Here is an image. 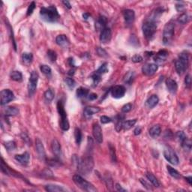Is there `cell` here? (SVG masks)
Segmentation results:
<instances>
[{"instance_id": "obj_1", "label": "cell", "mask_w": 192, "mask_h": 192, "mask_svg": "<svg viewBox=\"0 0 192 192\" xmlns=\"http://www.w3.org/2000/svg\"><path fill=\"white\" fill-rule=\"evenodd\" d=\"M156 12H154L152 13V16L150 17V19H148L147 20H146L143 23L142 26V30L143 33V35L147 40H151L152 37L154 36L155 33L156 32L157 30V19L156 17H158V14H159V11L155 10Z\"/></svg>"}, {"instance_id": "obj_37", "label": "cell", "mask_w": 192, "mask_h": 192, "mask_svg": "<svg viewBox=\"0 0 192 192\" xmlns=\"http://www.w3.org/2000/svg\"><path fill=\"white\" fill-rule=\"evenodd\" d=\"M74 138H75L76 143L77 145H80L82 141V132L80 128H76L74 129Z\"/></svg>"}, {"instance_id": "obj_5", "label": "cell", "mask_w": 192, "mask_h": 192, "mask_svg": "<svg viewBox=\"0 0 192 192\" xmlns=\"http://www.w3.org/2000/svg\"><path fill=\"white\" fill-rule=\"evenodd\" d=\"M57 110H58V113L60 116V128L63 131H68L70 128V125L69 120H68L67 113H66V110H65L64 102H63L62 100H59L57 102Z\"/></svg>"}, {"instance_id": "obj_45", "label": "cell", "mask_w": 192, "mask_h": 192, "mask_svg": "<svg viewBox=\"0 0 192 192\" xmlns=\"http://www.w3.org/2000/svg\"><path fill=\"white\" fill-rule=\"evenodd\" d=\"M35 6H36L35 2H32L31 4L29 5L27 12H26V16H27V17L28 16H30L32 14L33 12H34V10H35Z\"/></svg>"}, {"instance_id": "obj_23", "label": "cell", "mask_w": 192, "mask_h": 192, "mask_svg": "<svg viewBox=\"0 0 192 192\" xmlns=\"http://www.w3.org/2000/svg\"><path fill=\"white\" fill-rule=\"evenodd\" d=\"M158 101H159L158 97L156 95H152L147 99V102H146V107L149 109L153 108L158 104Z\"/></svg>"}, {"instance_id": "obj_7", "label": "cell", "mask_w": 192, "mask_h": 192, "mask_svg": "<svg viewBox=\"0 0 192 192\" xmlns=\"http://www.w3.org/2000/svg\"><path fill=\"white\" fill-rule=\"evenodd\" d=\"M73 181L74 183L77 185V187L82 189L83 191L88 192H96L97 189L94 187V185L92 183L89 182L86 179H84L81 176L74 175L73 177Z\"/></svg>"}, {"instance_id": "obj_57", "label": "cell", "mask_w": 192, "mask_h": 192, "mask_svg": "<svg viewBox=\"0 0 192 192\" xmlns=\"http://www.w3.org/2000/svg\"><path fill=\"white\" fill-rule=\"evenodd\" d=\"M97 98H98V96H97V94H96V93H90L87 96V98L89 101H94V100L97 99Z\"/></svg>"}, {"instance_id": "obj_15", "label": "cell", "mask_w": 192, "mask_h": 192, "mask_svg": "<svg viewBox=\"0 0 192 192\" xmlns=\"http://www.w3.org/2000/svg\"><path fill=\"white\" fill-rule=\"evenodd\" d=\"M111 37H112L111 29L109 27H106L101 32L100 41L101 43H103V44H107V43L110 42V41L111 40Z\"/></svg>"}, {"instance_id": "obj_27", "label": "cell", "mask_w": 192, "mask_h": 192, "mask_svg": "<svg viewBox=\"0 0 192 192\" xmlns=\"http://www.w3.org/2000/svg\"><path fill=\"white\" fill-rule=\"evenodd\" d=\"M45 190L49 192H62L66 191L62 186H59V185H51V184L46 185Z\"/></svg>"}, {"instance_id": "obj_9", "label": "cell", "mask_w": 192, "mask_h": 192, "mask_svg": "<svg viewBox=\"0 0 192 192\" xmlns=\"http://www.w3.org/2000/svg\"><path fill=\"white\" fill-rule=\"evenodd\" d=\"M164 156L165 159L173 165H178L179 160L176 152L170 147H166L164 150Z\"/></svg>"}, {"instance_id": "obj_53", "label": "cell", "mask_w": 192, "mask_h": 192, "mask_svg": "<svg viewBox=\"0 0 192 192\" xmlns=\"http://www.w3.org/2000/svg\"><path fill=\"white\" fill-rule=\"evenodd\" d=\"M131 60H132V62H135V63L140 62L143 61V57L141 56L136 54V55H134L132 58H131Z\"/></svg>"}, {"instance_id": "obj_20", "label": "cell", "mask_w": 192, "mask_h": 192, "mask_svg": "<svg viewBox=\"0 0 192 192\" xmlns=\"http://www.w3.org/2000/svg\"><path fill=\"white\" fill-rule=\"evenodd\" d=\"M168 56V52L165 50H159L156 54L154 56V61L157 63H160L161 64L162 62H164L165 60L167 59Z\"/></svg>"}, {"instance_id": "obj_17", "label": "cell", "mask_w": 192, "mask_h": 192, "mask_svg": "<svg viewBox=\"0 0 192 192\" xmlns=\"http://www.w3.org/2000/svg\"><path fill=\"white\" fill-rule=\"evenodd\" d=\"M165 83H166V86L168 91L171 94H176L177 89H178V85H177V81L172 78H167L165 81Z\"/></svg>"}, {"instance_id": "obj_11", "label": "cell", "mask_w": 192, "mask_h": 192, "mask_svg": "<svg viewBox=\"0 0 192 192\" xmlns=\"http://www.w3.org/2000/svg\"><path fill=\"white\" fill-rule=\"evenodd\" d=\"M124 20H125V25L128 27L132 26L135 19V13L131 9H125L123 12Z\"/></svg>"}, {"instance_id": "obj_25", "label": "cell", "mask_w": 192, "mask_h": 192, "mask_svg": "<svg viewBox=\"0 0 192 192\" xmlns=\"http://www.w3.org/2000/svg\"><path fill=\"white\" fill-rule=\"evenodd\" d=\"M149 133H150V135L151 136L152 138L156 139V138L159 137L160 134H161V126H160L159 125H154V126H152V128H150Z\"/></svg>"}, {"instance_id": "obj_62", "label": "cell", "mask_w": 192, "mask_h": 192, "mask_svg": "<svg viewBox=\"0 0 192 192\" xmlns=\"http://www.w3.org/2000/svg\"><path fill=\"white\" fill-rule=\"evenodd\" d=\"M90 17H91V15H90V14H89V13H87V12H86V13L83 14V18L85 20H88V19Z\"/></svg>"}, {"instance_id": "obj_18", "label": "cell", "mask_w": 192, "mask_h": 192, "mask_svg": "<svg viewBox=\"0 0 192 192\" xmlns=\"http://www.w3.org/2000/svg\"><path fill=\"white\" fill-rule=\"evenodd\" d=\"M51 149L53 153L54 154L56 158L60 159V157L62 155V150H61V145L59 142L56 139L53 140L51 143Z\"/></svg>"}, {"instance_id": "obj_19", "label": "cell", "mask_w": 192, "mask_h": 192, "mask_svg": "<svg viewBox=\"0 0 192 192\" xmlns=\"http://www.w3.org/2000/svg\"><path fill=\"white\" fill-rule=\"evenodd\" d=\"M29 158L30 155L27 152H25L24 153L20 155H16L14 156V159L22 165H27L29 162Z\"/></svg>"}, {"instance_id": "obj_26", "label": "cell", "mask_w": 192, "mask_h": 192, "mask_svg": "<svg viewBox=\"0 0 192 192\" xmlns=\"http://www.w3.org/2000/svg\"><path fill=\"white\" fill-rule=\"evenodd\" d=\"M21 60L22 62L25 66H29L33 60V55L31 53H23L21 56Z\"/></svg>"}, {"instance_id": "obj_63", "label": "cell", "mask_w": 192, "mask_h": 192, "mask_svg": "<svg viewBox=\"0 0 192 192\" xmlns=\"http://www.w3.org/2000/svg\"><path fill=\"white\" fill-rule=\"evenodd\" d=\"M62 3L66 5V7H67L69 9L71 8V5L69 1H62Z\"/></svg>"}, {"instance_id": "obj_31", "label": "cell", "mask_w": 192, "mask_h": 192, "mask_svg": "<svg viewBox=\"0 0 192 192\" xmlns=\"http://www.w3.org/2000/svg\"><path fill=\"white\" fill-rule=\"evenodd\" d=\"M181 146L183 148V150L187 152H190L191 150V147H192V143L191 140L190 139H188V137H186L185 139H184L182 142H180Z\"/></svg>"}, {"instance_id": "obj_2", "label": "cell", "mask_w": 192, "mask_h": 192, "mask_svg": "<svg viewBox=\"0 0 192 192\" xmlns=\"http://www.w3.org/2000/svg\"><path fill=\"white\" fill-rule=\"evenodd\" d=\"M72 161L74 164H76L77 170L82 173L88 174L93 170V166H94V162L92 156L88 155L82 159H79L77 155H73Z\"/></svg>"}, {"instance_id": "obj_8", "label": "cell", "mask_w": 192, "mask_h": 192, "mask_svg": "<svg viewBox=\"0 0 192 192\" xmlns=\"http://www.w3.org/2000/svg\"><path fill=\"white\" fill-rule=\"evenodd\" d=\"M39 76L37 71H33L30 74L28 83V92L29 96H32L35 93L36 89H37L38 81H39Z\"/></svg>"}, {"instance_id": "obj_22", "label": "cell", "mask_w": 192, "mask_h": 192, "mask_svg": "<svg viewBox=\"0 0 192 192\" xmlns=\"http://www.w3.org/2000/svg\"><path fill=\"white\" fill-rule=\"evenodd\" d=\"M56 43L62 47H67L69 45V41L66 35H59L56 38Z\"/></svg>"}, {"instance_id": "obj_44", "label": "cell", "mask_w": 192, "mask_h": 192, "mask_svg": "<svg viewBox=\"0 0 192 192\" xmlns=\"http://www.w3.org/2000/svg\"><path fill=\"white\" fill-rule=\"evenodd\" d=\"M101 75L98 74L97 73L95 72L93 75L91 76V78L93 80V86H96L98 84V83L101 81Z\"/></svg>"}, {"instance_id": "obj_49", "label": "cell", "mask_w": 192, "mask_h": 192, "mask_svg": "<svg viewBox=\"0 0 192 192\" xmlns=\"http://www.w3.org/2000/svg\"><path fill=\"white\" fill-rule=\"evenodd\" d=\"M48 164L52 167H59L61 164L59 163V158H56V159H51L49 160L48 161Z\"/></svg>"}, {"instance_id": "obj_10", "label": "cell", "mask_w": 192, "mask_h": 192, "mask_svg": "<svg viewBox=\"0 0 192 192\" xmlns=\"http://www.w3.org/2000/svg\"><path fill=\"white\" fill-rule=\"evenodd\" d=\"M14 99V93L10 89H3L1 92V105H5Z\"/></svg>"}, {"instance_id": "obj_32", "label": "cell", "mask_w": 192, "mask_h": 192, "mask_svg": "<svg viewBox=\"0 0 192 192\" xmlns=\"http://www.w3.org/2000/svg\"><path fill=\"white\" fill-rule=\"evenodd\" d=\"M137 123V120L134 119V120H127V121H123V124H122V128H123L125 131H128V130L131 129L134 125Z\"/></svg>"}, {"instance_id": "obj_30", "label": "cell", "mask_w": 192, "mask_h": 192, "mask_svg": "<svg viewBox=\"0 0 192 192\" xmlns=\"http://www.w3.org/2000/svg\"><path fill=\"white\" fill-rule=\"evenodd\" d=\"M147 178L148 179V180L150 181L152 183V185L153 186L156 187V188H158V187L161 186V183L159 182V181L158 180V179L155 177L152 173H147Z\"/></svg>"}, {"instance_id": "obj_6", "label": "cell", "mask_w": 192, "mask_h": 192, "mask_svg": "<svg viewBox=\"0 0 192 192\" xmlns=\"http://www.w3.org/2000/svg\"><path fill=\"white\" fill-rule=\"evenodd\" d=\"M175 33V24L169 22L165 25L163 32V43L164 45H170L172 43Z\"/></svg>"}, {"instance_id": "obj_39", "label": "cell", "mask_w": 192, "mask_h": 192, "mask_svg": "<svg viewBox=\"0 0 192 192\" xmlns=\"http://www.w3.org/2000/svg\"><path fill=\"white\" fill-rule=\"evenodd\" d=\"M108 65H107V62H104L103 63L102 65H101V66H100V68L98 69V70H97L96 71H95V72L97 73L98 74H99V75H102V74H105V73L108 72Z\"/></svg>"}, {"instance_id": "obj_61", "label": "cell", "mask_w": 192, "mask_h": 192, "mask_svg": "<svg viewBox=\"0 0 192 192\" xmlns=\"http://www.w3.org/2000/svg\"><path fill=\"white\" fill-rule=\"evenodd\" d=\"M68 62H69V66H71V67L74 68V66H75V65H74V59L73 58H69V59H68Z\"/></svg>"}, {"instance_id": "obj_40", "label": "cell", "mask_w": 192, "mask_h": 192, "mask_svg": "<svg viewBox=\"0 0 192 192\" xmlns=\"http://www.w3.org/2000/svg\"><path fill=\"white\" fill-rule=\"evenodd\" d=\"M40 70L41 72L47 76H50L52 73V70L50 67H49L47 65H41L40 66Z\"/></svg>"}, {"instance_id": "obj_58", "label": "cell", "mask_w": 192, "mask_h": 192, "mask_svg": "<svg viewBox=\"0 0 192 192\" xmlns=\"http://www.w3.org/2000/svg\"><path fill=\"white\" fill-rule=\"evenodd\" d=\"M116 189L117 190V191H120V192H125V191H127L125 189V188H123V187H122V185H120V184H119V183H116Z\"/></svg>"}, {"instance_id": "obj_41", "label": "cell", "mask_w": 192, "mask_h": 192, "mask_svg": "<svg viewBox=\"0 0 192 192\" xmlns=\"http://www.w3.org/2000/svg\"><path fill=\"white\" fill-rule=\"evenodd\" d=\"M188 20H189V17H188V15L186 13L182 14L178 17V22L180 23L181 24H185L186 23H188Z\"/></svg>"}, {"instance_id": "obj_36", "label": "cell", "mask_w": 192, "mask_h": 192, "mask_svg": "<svg viewBox=\"0 0 192 192\" xmlns=\"http://www.w3.org/2000/svg\"><path fill=\"white\" fill-rule=\"evenodd\" d=\"M167 170H168V173H169V174L173 177V178H174L176 179H179L181 178L180 173H179L177 170L174 169V168H173L172 167H170V166H167Z\"/></svg>"}, {"instance_id": "obj_3", "label": "cell", "mask_w": 192, "mask_h": 192, "mask_svg": "<svg viewBox=\"0 0 192 192\" xmlns=\"http://www.w3.org/2000/svg\"><path fill=\"white\" fill-rule=\"evenodd\" d=\"M40 15L41 19L47 23H56L60 18L56 8L53 5L41 8L40 10Z\"/></svg>"}, {"instance_id": "obj_54", "label": "cell", "mask_w": 192, "mask_h": 192, "mask_svg": "<svg viewBox=\"0 0 192 192\" xmlns=\"http://www.w3.org/2000/svg\"><path fill=\"white\" fill-rule=\"evenodd\" d=\"M177 137H178L179 142H182L184 139H185L187 137V136L185 135V134L183 131H178L177 132Z\"/></svg>"}, {"instance_id": "obj_55", "label": "cell", "mask_w": 192, "mask_h": 192, "mask_svg": "<svg viewBox=\"0 0 192 192\" xmlns=\"http://www.w3.org/2000/svg\"><path fill=\"white\" fill-rule=\"evenodd\" d=\"M140 183L142 184V185H143V187H145L147 189L152 190V188H151V185H150L149 183H147V181H145L144 179H140Z\"/></svg>"}, {"instance_id": "obj_33", "label": "cell", "mask_w": 192, "mask_h": 192, "mask_svg": "<svg viewBox=\"0 0 192 192\" xmlns=\"http://www.w3.org/2000/svg\"><path fill=\"white\" fill-rule=\"evenodd\" d=\"M76 94H77V98H86L88 96V95L89 94V91L88 89L83 88V87H80L79 89H77Z\"/></svg>"}, {"instance_id": "obj_21", "label": "cell", "mask_w": 192, "mask_h": 192, "mask_svg": "<svg viewBox=\"0 0 192 192\" xmlns=\"http://www.w3.org/2000/svg\"><path fill=\"white\" fill-rule=\"evenodd\" d=\"M107 17H104V16H99L96 22V29L97 31H102L104 28H106V25H107Z\"/></svg>"}, {"instance_id": "obj_59", "label": "cell", "mask_w": 192, "mask_h": 192, "mask_svg": "<svg viewBox=\"0 0 192 192\" xmlns=\"http://www.w3.org/2000/svg\"><path fill=\"white\" fill-rule=\"evenodd\" d=\"M141 131H142V130H141L140 127H137V128H136L134 131V135H136V136L139 135V134H140Z\"/></svg>"}, {"instance_id": "obj_42", "label": "cell", "mask_w": 192, "mask_h": 192, "mask_svg": "<svg viewBox=\"0 0 192 192\" xmlns=\"http://www.w3.org/2000/svg\"><path fill=\"white\" fill-rule=\"evenodd\" d=\"M109 150H110V155L111 161H112L113 162H116V155L115 148H114L113 146L110 144V145H109Z\"/></svg>"}, {"instance_id": "obj_56", "label": "cell", "mask_w": 192, "mask_h": 192, "mask_svg": "<svg viewBox=\"0 0 192 192\" xmlns=\"http://www.w3.org/2000/svg\"><path fill=\"white\" fill-rule=\"evenodd\" d=\"M184 8H185V5L183 2H178L176 5V9L178 12H182Z\"/></svg>"}, {"instance_id": "obj_13", "label": "cell", "mask_w": 192, "mask_h": 192, "mask_svg": "<svg viewBox=\"0 0 192 192\" xmlns=\"http://www.w3.org/2000/svg\"><path fill=\"white\" fill-rule=\"evenodd\" d=\"M158 66L155 63H147L142 68V72L147 76H152L158 71Z\"/></svg>"}, {"instance_id": "obj_29", "label": "cell", "mask_w": 192, "mask_h": 192, "mask_svg": "<svg viewBox=\"0 0 192 192\" xmlns=\"http://www.w3.org/2000/svg\"><path fill=\"white\" fill-rule=\"evenodd\" d=\"M44 96L45 101H47V103H50L53 99H54L55 92L53 91V89H48L44 93Z\"/></svg>"}, {"instance_id": "obj_34", "label": "cell", "mask_w": 192, "mask_h": 192, "mask_svg": "<svg viewBox=\"0 0 192 192\" xmlns=\"http://www.w3.org/2000/svg\"><path fill=\"white\" fill-rule=\"evenodd\" d=\"M134 77H135V74H134V71H129V72L127 73L125 75L123 79V81L125 83L128 84V85H131V83L134 80Z\"/></svg>"}, {"instance_id": "obj_51", "label": "cell", "mask_w": 192, "mask_h": 192, "mask_svg": "<svg viewBox=\"0 0 192 192\" xmlns=\"http://www.w3.org/2000/svg\"><path fill=\"white\" fill-rule=\"evenodd\" d=\"M7 26L8 28L9 29V32H10V35L11 37L12 38V41H13L14 43V50H17V46H16V43H15V41H14V34H13V29H12V26H10V24H9L8 23H7Z\"/></svg>"}, {"instance_id": "obj_52", "label": "cell", "mask_w": 192, "mask_h": 192, "mask_svg": "<svg viewBox=\"0 0 192 192\" xmlns=\"http://www.w3.org/2000/svg\"><path fill=\"white\" fill-rule=\"evenodd\" d=\"M100 120H101V122L102 124L110 123L112 122V120H111L110 117L107 116H101L100 117Z\"/></svg>"}, {"instance_id": "obj_43", "label": "cell", "mask_w": 192, "mask_h": 192, "mask_svg": "<svg viewBox=\"0 0 192 192\" xmlns=\"http://www.w3.org/2000/svg\"><path fill=\"white\" fill-rule=\"evenodd\" d=\"M47 57H48L49 59L50 60V62H54L57 59V54L54 50H49L48 51H47Z\"/></svg>"}, {"instance_id": "obj_35", "label": "cell", "mask_w": 192, "mask_h": 192, "mask_svg": "<svg viewBox=\"0 0 192 192\" xmlns=\"http://www.w3.org/2000/svg\"><path fill=\"white\" fill-rule=\"evenodd\" d=\"M10 77L11 78H12V80H14V81L21 82L22 80H23V75H22V73L20 72V71H12L10 74Z\"/></svg>"}, {"instance_id": "obj_64", "label": "cell", "mask_w": 192, "mask_h": 192, "mask_svg": "<svg viewBox=\"0 0 192 192\" xmlns=\"http://www.w3.org/2000/svg\"><path fill=\"white\" fill-rule=\"evenodd\" d=\"M185 180L187 181V182H188V184H189L190 185H191V180H192V177H185Z\"/></svg>"}, {"instance_id": "obj_12", "label": "cell", "mask_w": 192, "mask_h": 192, "mask_svg": "<svg viewBox=\"0 0 192 192\" xmlns=\"http://www.w3.org/2000/svg\"><path fill=\"white\" fill-rule=\"evenodd\" d=\"M125 92H126V89H125V86L122 85L115 86L112 87L110 89L111 96L113 98H116V99L123 98L125 96Z\"/></svg>"}, {"instance_id": "obj_60", "label": "cell", "mask_w": 192, "mask_h": 192, "mask_svg": "<svg viewBox=\"0 0 192 192\" xmlns=\"http://www.w3.org/2000/svg\"><path fill=\"white\" fill-rule=\"evenodd\" d=\"M21 137L23 138V140H25V141H26L27 143H29V137L27 135H26L25 133H23L21 135Z\"/></svg>"}, {"instance_id": "obj_50", "label": "cell", "mask_w": 192, "mask_h": 192, "mask_svg": "<svg viewBox=\"0 0 192 192\" xmlns=\"http://www.w3.org/2000/svg\"><path fill=\"white\" fill-rule=\"evenodd\" d=\"M132 109V104L131 103H128V104H125L123 106V108H122V112L124 113H127L130 112Z\"/></svg>"}, {"instance_id": "obj_14", "label": "cell", "mask_w": 192, "mask_h": 192, "mask_svg": "<svg viewBox=\"0 0 192 192\" xmlns=\"http://www.w3.org/2000/svg\"><path fill=\"white\" fill-rule=\"evenodd\" d=\"M93 134L94 136L95 140L98 143H101L103 142V134L102 130H101V126L99 124L95 123L93 127Z\"/></svg>"}, {"instance_id": "obj_46", "label": "cell", "mask_w": 192, "mask_h": 192, "mask_svg": "<svg viewBox=\"0 0 192 192\" xmlns=\"http://www.w3.org/2000/svg\"><path fill=\"white\" fill-rule=\"evenodd\" d=\"M65 82H66V83L67 84L68 86L71 89L74 88L76 85L75 80H74L73 78H71V77H67V78L65 80Z\"/></svg>"}, {"instance_id": "obj_28", "label": "cell", "mask_w": 192, "mask_h": 192, "mask_svg": "<svg viewBox=\"0 0 192 192\" xmlns=\"http://www.w3.org/2000/svg\"><path fill=\"white\" fill-rule=\"evenodd\" d=\"M19 114V109L15 107H7L5 109V115L6 116H14Z\"/></svg>"}, {"instance_id": "obj_4", "label": "cell", "mask_w": 192, "mask_h": 192, "mask_svg": "<svg viewBox=\"0 0 192 192\" xmlns=\"http://www.w3.org/2000/svg\"><path fill=\"white\" fill-rule=\"evenodd\" d=\"M189 65V54L187 51H183L179 56L175 62V69L179 75H182L188 69Z\"/></svg>"}, {"instance_id": "obj_16", "label": "cell", "mask_w": 192, "mask_h": 192, "mask_svg": "<svg viewBox=\"0 0 192 192\" xmlns=\"http://www.w3.org/2000/svg\"><path fill=\"white\" fill-rule=\"evenodd\" d=\"M35 146H36V151H37L39 157L43 161H45L46 160V152L45 150H44V145H43V143L41 142V140L39 138H37L35 141Z\"/></svg>"}, {"instance_id": "obj_38", "label": "cell", "mask_w": 192, "mask_h": 192, "mask_svg": "<svg viewBox=\"0 0 192 192\" xmlns=\"http://www.w3.org/2000/svg\"><path fill=\"white\" fill-rule=\"evenodd\" d=\"M4 146L6 150L8 152L14 151L17 148V145H16V143L14 141H8V142H5L4 143Z\"/></svg>"}, {"instance_id": "obj_48", "label": "cell", "mask_w": 192, "mask_h": 192, "mask_svg": "<svg viewBox=\"0 0 192 192\" xmlns=\"http://www.w3.org/2000/svg\"><path fill=\"white\" fill-rule=\"evenodd\" d=\"M185 87L187 89H191V75L189 74H187L186 77L185 78Z\"/></svg>"}, {"instance_id": "obj_24", "label": "cell", "mask_w": 192, "mask_h": 192, "mask_svg": "<svg viewBox=\"0 0 192 192\" xmlns=\"http://www.w3.org/2000/svg\"><path fill=\"white\" fill-rule=\"evenodd\" d=\"M101 111V109L98 107H93V106H91V107H86L85 109H84V116H85L86 118H90L92 116H93L94 114L98 113Z\"/></svg>"}, {"instance_id": "obj_47", "label": "cell", "mask_w": 192, "mask_h": 192, "mask_svg": "<svg viewBox=\"0 0 192 192\" xmlns=\"http://www.w3.org/2000/svg\"><path fill=\"white\" fill-rule=\"evenodd\" d=\"M96 52L97 53H98V55L101 57H107V56H108L107 51H106L104 49L101 48V47H97Z\"/></svg>"}]
</instances>
